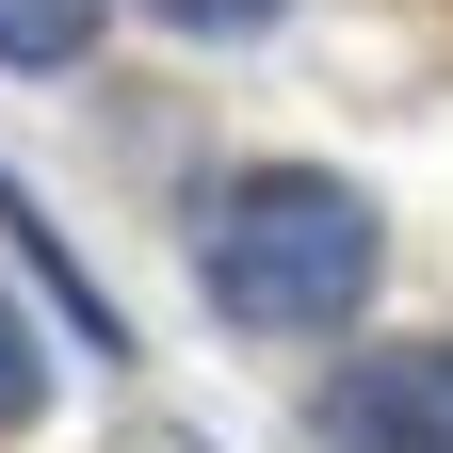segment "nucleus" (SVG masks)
Segmentation results:
<instances>
[{
	"label": "nucleus",
	"instance_id": "nucleus-1",
	"mask_svg": "<svg viewBox=\"0 0 453 453\" xmlns=\"http://www.w3.org/2000/svg\"><path fill=\"white\" fill-rule=\"evenodd\" d=\"M372 211L357 179H308V162H275V179H226L211 226H195V275H211V308L226 324H259V340H324V324H357L372 308Z\"/></svg>",
	"mask_w": 453,
	"mask_h": 453
},
{
	"label": "nucleus",
	"instance_id": "nucleus-2",
	"mask_svg": "<svg viewBox=\"0 0 453 453\" xmlns=\"http://www.w3.org/2000/svg\"><path fill=\"white\" fill-rule=\"evenodd\" d=\"M324 453H453V340H372L324 388Z\"/></svg>",
	"mask_w": 453,
	"mask_h": 453
},
{
	"label": "nucleus",
	"instance_id": "nucleus-3",
	"mask_svg": "<svg viewBox=\"0 0 453 453\" xmlns=\"http://www.w3.org/2000/svg\"><path fill=\"white\" fill-rule=\"evenodd\" d=\"M97 49V0H0V65H81Z\"/></svg>",
	"mask_w": 453,
	"mask_h": 453
},
{
	"label": "nucleus",
	"instance_id": "nucleus-4",
	"mask_svg": "<svg viewBox=\"0 0 453 453\" xmlns=\"http://www.w3.org/2000/svg\"><path fill=\"white\" fill-rule=\"evenodd\" d=\"M33 388H49V372H33V340H17V308H0V421H33Z\"/></svg>",
	"mask_w": 453,
	"mask_h": 453
},
{
	"label": "nucleus",
	"instance_id": "nucleus-5",
	"mask_svg": "<svg viewBox=\"0 0 453 453\" xmlns=\"http://www.w3.org/2000/svg\"><path fill=\"white\" fill-rule=\"evenodd\" d=\"M162 17H179V33H259L275 0H162Z\"/></svg>",
	"mask_w": 453,
	"mask_h": 453
}]
</instances>
